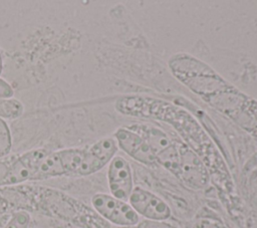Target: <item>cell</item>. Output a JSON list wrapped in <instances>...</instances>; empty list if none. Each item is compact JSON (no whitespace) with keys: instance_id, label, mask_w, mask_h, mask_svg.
I'll list each match as a JSON object with an SVG mask.
<instances>
[{"instance_id":"1","label":"cell","mask_w":257,"mask_h":228,"mask_svg":"<svg viewBox=\"0 0 257 228\" xmlns=\"http://www.w3.org/2000/svg\"><path fill=\"white\" fill-rule=\"evenodd\" d=\"M33 210L68 221L80 228H109V223L82 202L58 190L29 186Z\"/></svg>"},{"instance_id":"2","label":"cell","mask_w":257,"mask_h":228,"mask_svg":"<svg viewBox=\"0 0 257 228\" xmlns=\"http://www.w3.org/2000/svg\"><path fill=\"white\" fill-rule=\"evenodd\" d=\"M127 128L139 134L148 143L158 164L176 175L179 163L178 150L176 144L164 131L152 125H132Z\"/></svg>"},{"instance_id":"3","label":"cell","mask_w":257,"mask_h":228,"mask_svg":"<svg viewBox=\"0 0 257 228\" xmlns=\"http://www.w3.org/2000/svg\"><path fill=\"white\" fill-rule=\"evenodd\" d=\"M93 210L106 222L119 227L136 226L140 223L139 214L126 201L104 193H96L91 198Z\"/></svg>"},{"instance_id":"4","label":"cell","mask_w":257,"mask_h":228,"mask_svg":"<svg viewBox=\"0 0 257 228\" xmlns=\"http://www.w3.org/2000/svg\"><path fill=\"white\" fill-rule=\"evenodd\" d=\"M175 144L179 154L176 176L192 188H205L209 183V174L203 161L189 146L180 142Z\"/></svg>"},{"instance_id":"5","label":"cell","mask_w":257,"mask_h":228,"mask_svg":"<svg viewBox=\"0 0 257 228\" xmlns=\"http://www.w3.org/2000/svg\"><path fill=\"white\" fill-rule=\"evenodd\" d=\"M47 152L44 149H34L19 156L11 157L3 187L17 186L27 181H33L39 163Z\"/></svg>"},{"instance_id":"6","label":"cell","mask_w":257,"mask_h":228,"mask_svg":"<svg viewBox=\"0 0 257 228\" xmlns=\"http://www.w3.org/2000/svg\"><path fill=\"white\" fill-rule=\"evenodd\" d=\"M117 144L113 138H103L84 147V155L77 176H88L101 170L112 160L117 152Z\"/></svg>"},{"instance_id":"7","label":"cell","mask_w":257,"mask_h":228,"mask_svg":"<svg viewBox=\"0 0 257 228\" xmlns=\"http://www.w3.org/2000/svg\"><path fill=\"white\" fill-rule=\"evenodd\" d=\"M128 202L133 209L147 220L165 221L172 215L171 208L163 199L140 187L134 188Z\"/></svg>"},{"instance_id":"8","label":"cell","mask_w":257,"mask_h":228,"mask_svg":"<svg viewBox=\"0 0 257 228\" xmlns=\"http://www.w3.org/2000/svg\"><path fill=\"white\" fill-rule=\"evenodd\" d=\"M107 183L111 196L126 201L134 190L132 167L126 159L114 156L108 164Z\"/></svg>"},{"instance_id":"9","label":"cell","mask_w":257,"mask_h":228,"mask_svg":"<svg viewBox=\"0 0 257 228\" xmlns=\"http://www.w3.org/2000/svg\"><path fill=\"white\" fill-rule=\"evenodd\" d=\"M117 147L136 161L147 166L158 164L157 159L148 143L137 133L126 128H119L114 133Z\"/></svg>"},{"instance_id":"10","label":"cell","mask_w":257,"mask_h":228,"mask_svg":"<svg viewBox=\"0 0 257 228\" xmlns=\"http://www.w3.org/2000/svg\"><path fill=\"white\" fill-rule=\"evenodd\" d=\"M66 175L57 151H48L41 159L33 181L46 180Z\"/></svg>"},{"instance_id":"11","label":"cell","mask_w":257,"mask_h":228,"mask_svg":"<svg viewBox=\"0 0 257 228\" xmlns=\"http://www.w3.org/2000/svg\"><path fill=\"white\" fill-rule=\"evenodd\" d=\"M24 112L23 103L15 98H0V119L15 120Z\"/></svg>"},{"instance_id":"12","label":"cell","mask_w":257,"mask_h":228,"mask_svg":"<svg viewBox=\"0 0 257 228\" xmlns=\"http://www.w3.org/2000/svg\"><path fill=\"white\" fill-rule=\"evenodd\" d=\"M12 147L10 129L5 120L0 119V159L6 157Z\"/></svg>"},{"instance_id":"13","label":"cell","mask_w":257,"mask_h":228,"mask_svg":"<svg viewBox=\"0 0 257 228\" xmlns=\"http://www.w3.org/2000/svg\"><path fill=\"white\" fill-rule=\"evenodd\" d=\"M30 215L27 211H16L12 214L4 228H28Z\"/></svg>"},{"instance_id":"14","label":"cell","mask_w":257,"mask_h":228,"mask_svg":"<svg viewBox=\"0 0 257 228\" xmlns=\"http://www.w3.org/2000/svg\"><path fill=\"white\" fill-rule=\"evenodd\" d=\"M193 228H227V227L217 220L210 219V218H203L198 220L194 224Z\"/></svg>"},{"instance_id":"15","label":"cell","mask_w":257,"mask_h":228,"mask_svg":"<svg viewBox=\"0 0 257 228\" xmlns=\"http://www.w3.org/2000/svg\"><path fill=\"white\" fill-rule=\"evenodd\" d=\"M141 228H177L165 221H154V220H142L138 224Z\"/></svg>"},{"instance_id":"16","label":"cell","mask_w":257,"mask_h":228,"mask_svg":"<svg viewBox=\"0 0 257 228\" xmlns=\"http://www.w3.org/2000/svg\"><path fill=\"white\" fill-rule=\"evenodd\" d=\"M14 93L12 85L0 76V98H12L14 97Z\"/></svg>"},{"instance_id":"17","label":"cell","mask_w":257,"mask_h":228,"mask_svg":"<svg viewBox=\"0 0 257 228\" xmlns=\"http://www.w3.org/2000/svg\"><path fill=\"white\" fill-rule=\"evenodd\" d=\"M10 160L11 158H5V157L0 159V187H3V183L8 172Z\"/></svg>"},{"instance_id":"18","label":"cell","mask_w":257,"mask_h":228,"mask_svg":"<svg viewBox=\"0 0 257 228\" xmlns=\"http://www.w3.org/2000/svg\"><path fill=\"white\" fill-rule=\"evenodd\" d=\"M7 212H10V209H9L7 203L4 201V199L0 196V216Z\"/></svg>"},{"instance_id":"19","label":"cell","mask_w":257,"mask_h":228,"mask_svg":"<svg viewBox=\"0 0 257 228\" xmlns=\"http://www.w3.org/2000/svg\"><path fill=\"white\" fill-rule=\"evenodd\" d=\"M2 71H3V58H2V53L0 50V76L2 74Z\"/></svg>"},{"instance_id":"20","label":"cell","mask_w":257,"mask_h":228,"mask_svg":"<svg viewBox=\"0 0 257 228\" xmlns=\"http://www.w3.org/2000/svg\"><path fill=\"white\" fill-rule=\"evenodd\" d=\"M118 228H141V227L136 225V226H125V227H118Z\"/></svg>"}]
</instances>
